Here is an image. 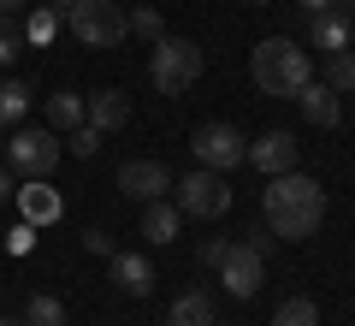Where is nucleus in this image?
<instances>
[{"label":"nucleus","instance_id":"obj_20","mask_svg":"<svg viewBox=\"0 0 355 326\" xmlns=\"http://www.w3.org/2000/svg\"><path fill=\"white\" fill-rule=\"evenodd\" d=\"M272 326H320L314 297H284L279 309H272Z\"/></svg>","mask_w":355,"mask_h":326},{"label":"nucleus","instance_id":"obj_34","mask_svg":"<svg viewBox=\"0 0 355 326\" xmlns=\"http://www.w3.org/2000/svg\"><path fill=\"white\" fill-rule=\"evenodd\" d=\"M65 6H71V0H53V13H65Z\"/></svg>","mask_w":355,"mask_h":326},{"label":"nucleus","instance_id":"obj_22","mask_svg":"<svg viewBox=\"0 0 355 326\" xmlns=\"http://www.w3.org/2000/svg\"><path fill=\"white\" fill-rule=\"evenodd\" d=\"M24 326H65V302L48 297V291H36L30 309H24Z\"/></svg>","mask_w":355,"mask_h":326},{"label":"nucleus","instance_id":"obj_23","mask_svg":"<svg viewBox=\"0 0 355 326\" xmlns=\"http://www.w3.org/2000/svg\"><path fill=\"white\" fill-rule=\"evenodd\" d=\"M18 54H24V24L12 13H0V65H12Z\"/></svg>","mask_w":355,"mask_h":326},{"label":"nucleus","instance_id":"obj_19","mask_svg":"<svg viewBox=\"0 0 355 326\" xmlns=\"http://www.w3.org/2000/svg\"><path fill=\"white\" fill-rule=\"evenodd\" d=\"M326 89H338V95H349L355 89V48H343V54H326V77H320Z\"/></svg>","mask_w":355,"mask_h":326},{"label":"nucleus","instance_id":"obj_31","mask_svg":"<svg viewBox=\"0 0 355 326\" xmlns=\"http://www.w3.org/2000/svg\"><path fill=\"white\" fill-rule=\"evenodd\" d=\"M24 6H30V0H0V13H12V18L24 13Z\"/></svg>","mask_w":355,"mask_h":326},{"label":"nucleus","instance_id":"obj_6","mask_svg":"<svg viewBox=\"0 0 355 326\" xmlns=\"http://www.w3.org/2000/svg\"><path fill=\"white\" fill-rule=\"evenodd\" d=\"M178 213H190V220H219V213L231 208V184L225 172H207V166H196L190 178H178Z\"/></svg>","mask_w":355,"mask_h":326},{"label":"nucleus","instance_id":"obj_14","mask_svg":"<svg viewBox=\"0 0 355 326\" xmlns=\"http://www.w3.org/2000/svg\"><path fill=\"white\" fill-rule=\"evenodd\" d=\"M349 36H355V18L343 13V6H326V13H314V24H308V42L326 48V54H343Z\"/></svg>","mask_w":355,"mask_h":326},{"label":"nucleus","instance_id":"obj_3","mask_svg":"<svg viewBox=\"0 0 355 326\" xmlns=\"http://www.w3.org/2000/svg\"><path fill=\"white\" fill-rule=\"evenodd\" d=\"M202 48L190 36H154V54H148V77L160 95H184V89L202 77Z\"/></svg>","mask_w":355,"mask_h":326},{"label":"nucleus","instance_id":"obj_24","mask_svg":"<svg viewBox=\"0 0 355 326\" xmlns=\"http://www.w3.org/2000/svg\"><path fill=\"white\" fill-rule=\"evenodd\" d=\"M130 30H137V36H166V18L160 13H154V6H137V13H130Z\"/></svg>","mask_w":355,"mask_h":326},{"label":"nucleus","instance_id":"obj_18","mask_svg":"<svg viewBox=\"0 0 355 326\" xmlns=\"http://www.w3.org/2000/svg\"><path fill=\"white\" fill-rule=\"evenodd\" d=\"M48 125L53 131H77V125H83V95H71V89L48 95Z\"/></svg>","mask_w":355,"mask_h":326},{"label":"nucleus","instance_id":"obj_2","mask_svg":"<svg viewBox=\"0 0 355 326\" xmlns=\"http://www.w3.org/2000/svg\"><path fill=\"white\" fill-rule=\"evenodd\" d=\"M249 77H254L261 95H284V101H291L296 89L314 77V65H308V54L296 48L291 36H266L261 48L249 54Z\"/></svg>","mask_w":355,"mask_h":326},{"label":"nucleus","instance_id":"obj_4","mask_svg":"<svg viewBox=\"0 0 355 326\" xmlns=\"http://www.w3.org/2000/svg\"><path fill=\"white\" fill-rule=\"evenodd\" d=\"M65 30L83 48H119L130 36V13H119V0H71L65 6Z\"/></svg>","mask_w":355,"mask_h":326},{"label":"nucleus","instance_id":"obj_32","mask_svg":"<svg viewBox=\"0 0 355 326\" xmlns=\"http://www.w3.org/2000/svg\"><path fill=\"white\" fill-rule=\"evenodd\" d=\"M6 202H12V178L0 172V208H6Z\"/></svg>","mask_w":355,"mask_h":326},{"label":"nucleus","instance_id":"obj_13","mask_svg":"<svg viewBox=\"0 0 355 326\" xmlns=\"http://www.w3.org/2000/svg\"><path fill=\"white\" fill-rule=\"evenodd\" d=\"M125 119H130V95H125V89H95V95L83 101V125H95L101 137L119 131Z\"/></svg>","mask_w":355,"mask_h":326},{"label":"nucleus","instance_id":"obj_16","mask_svg":"<svg viewBox=\"0 0 355 326\" xmlns=\"http://www.w3.org/2000/svg\"><path fill=\"white\" fill-rule=\"evenodd\" d=\"M178 226H184L178 202H166V196L142 202V238H154V243H172V238H178Z\"/></svg>","mask_w":355,"mask_h":326},{"label":"nucleus","instance_id":"obj_5","mask_svg":"<svg viewBox=\"0 0 355 326\" xmlns=\"http://www.w3.org/2000/svg\"><path fill=\"white\" fill-rule=\"evenodd\" d=\"M190 149H196V166H207V172H231V166L249 161V137H243L237 125H225V119H214V125H196Z\"/></svg>","mask_w":355,"mask_h":326},{"label":"nucleus","instance_id":"obj_25","mask_svg":"<svg viewBox=\"0 0 355 326\" xmlns=\"http://www.w3.org/2000/svg\"><path fill=\"white\" fill-rule=\"evenodd\" d=\"M95 149H101V131H95V125H77L71 131V154H77V161H89Z\"/></svg>","mask_w":355,"mask_h":326},{"label":"nucleus","instance_id":"obj_35","mask_svg":"<svg viewBox=\"0 0 355 326\" xmlns=\"http://www.w3.org/2000/svg\"><path fill=\"white\" fill-rule=\"evenodd\" d=\"M0 161H6V137H0Z\"/></svg>","mask_w":355,"mask_h":326},{"label":"nucleus","instance_id":"obj_26","mask_svg":"<svg viewBox=\"0 0 355 326\" xmlns=\"http://www.w3.org/2000/svg\"><path fill=\"white\" fill-rule=\"evenodd\" d=\"M225 250H231V238H202V250H196V261H202V267H214V273H219V261H225Z\"/></svg>","mask_w":355,"mask_h":326},{"label":"nucleus","instance_id":"obj_27","mask_svg":"<svg viewBox=\"0 0 355 326\" xmlns=\"http://www.w3.org/2000/svg\"><path fill=\"white\" fill-rule=\"evenodd\" d=\"M53 36V13H30V24H24V42H48Z\"/></svg>","mask_w":355,"mask_h":326},{"label":"nucleus","instance_id":"obj_36","mask_svg":"<svg viewBox=\"0 0 355 326\" xmlns=\"http://www.w3.org/2000/svg\"><path fill=\"white\" fill-rule=\"evenodd\" d=\"M249 6H266V0H249Z\"/></svg>","mask_w":355,"mask_h":326},{"label":"nucleus","instance_id":"obj_33","mask_svg":"<svg viewBox=\"0 0 355 326\" xmlns=\"http://www.w3.org/2000/svg\"><path fill=\"white\" fill-rule=\"evenodd\" d=\"M0 326H24V320H12V314H0Z\"/></svg>","mask_w":355,"mask_h":326},{"label":"nucleus","instance_id":"obj_1","mask_svg":"<svg viewBox=\"0 0 355 326\" xmlns=\"http://www.w3.org/2000/svg\"><path fill=\"white\" fill-rule=\"evenodd\" d=\"M261 213H266V231H272V238L302 243V238H314L320 220H326V190L308 172H279V178H266Z\"/></svg>","mask_w":355,"mask_h":326},{"label":"nucleus","instance_id":"obj_11","mask_svg":"<svg viewBox=\"0 0 355 326\" xmlns=\"http://www.w3.org/2000/svg\"><path fill=\"white\" fill-rule=\"evenodd\" d=\"M119 190H125L130 202H154L172 190V172H166L160 161H125L119 166Z\"/></svg>","mask_w":355,"mask_h":326},{"label":"nucleus","instance_id":"obj_29","mask_svg":"<svg viewBox=\"0 0 355 326\" xmlns=\"http://www.w3.org/2000/svg\"><path fill=\"white\" fill-rule=\"evenodd\" d=\"M83 250L89 255H113V243H107V231H83Z\"/></svg>","mask_w":355,"mask_h":326},{"label":"nucleus","instance_id":"obj_8","mask_svg":"<svg viewBox=\"0 0 355 326\" xmlns=\"http://www.w3.org/2000/svg\"><path fill=\"white\" fill-rule=\"evenodd\" d=\"M219 279H225L231 297H254V291H261V279H266V255L249 250V243H231L225 261H219Z\"/></svg>","mask_w":355,"mask_h":326},{"label":"nucleus","instance_id":"obj_9","mask_svg":"<svg viewBox=\"0 0 355 326\" xmlns=\"http://www.w3.org/2000/svg\"><path fill=\"white\" fill-rule=\"evenodd\" d=\"M296 154H302L296 131H266V137H254V142H249V166H261L266 178L296 172Z\"/></svg>","mask_w":355,"mask_h":326},{"label":"nucleus","instance_id":"obj_10","mask_svg":"<svg viewBox=\"0 0 355 326\" xmlns=\"http://www.w3.org/2000/svg\"><path fill=\"white\" fill-rule=\"evenodd\" d=\"M12 202H18V213H24V226H53L65 213V196L48 184V178H30L24 190H12Z\"/></svg>","mask_w":355,"mask_h":326},{"label":"nucleus","instance_id":"obj_15","mask_svg":"<svg viewBox=\"0 0 355 326\" xmlns=\"http://www.w3.org/2000/svg\"><path fill=\"white\" fill-rule=\"evenodd\" d=\"M113 285L125 291V297H148V291H154V261H148V255H137V250L113 255Z\"/></svg>","mask_w":355,"mask_h":326},{"label":"nucleus","instance_id":"obj_21","mask_svg":"<svg viewBox=\"0 0 355 326\" xmlns=\"http://www.w3.org/2000/svg\"><path fill=\"white\" fill-rule=\"evenodd\" d=\"M24 107H30V89L18 83V77H6V83H0V131L18 125V119H24Z\"/></svg>","mask_w":355,"mask_h":326},{"label":"nucleus","instance_id":"obj_28","mask_svg":"<svg viewBox=\"0 0 355 326\" xmlns=\"http://www.w3.org/2000/svg\"><path fill=\"white\" fill-rule=\"evenodd\" d=\"M30 243H36V226H18V231H12V238H6V250H12V255H24V250H30Z\"/></svg>","mask_w":355,"mask_h":326},{"label":"nucleus","instance_id":"obj_30","mask_svg":"<svg viewBox=\"0 0 355 326\" xmlns=\"http://www.w3.org/2000/svg\"><path fill=\"white\" fill-rule=\"evenodd\" d=\"M296 6H308V13H326V6H338V0H296Z\"/></svg>","mask_w":355,"mask_h":326},{"label":"nucleus","instance_id":"obj_12","mask_svg":"<svg viewBox=\"0 0 355 326\" xmlns=\"http://www.w3.org/2000/svg\"><path fill=\"white\" fill-rule=\"evenodd\" d=\"M291 101L302 107V119H308L314 131H331V125L343 119V95H338V89H326V83H314V77H308V83L296 89Z\"/></svg>","mask_w":355,"mask_h":326},{"label":"nucleus","instance_id":"obj_17","mask_svg":"<svg viewBox=\"0 0 355 326\" xmlns=\"http://www.w3.org/2000/svg\"><path fill=\"white\" fill-rule=\"evenodd\" d=\"M219 314H214V297H207L202 285L196 291H184V297L172 302V314H166V326H214Z\"/></svg>","mask_w":355,"mask_h":326},{"label":"nucleus","instance_id":"obj_7","mask_svg":"<svg viewBox=\"0 0 355 326\" xmlns=\"http://www.w3.org/2000/svg\"><path fill=\"white\" fill-rule=\"evenodd\" d=\"M6 161H12V172H24V178H48L53 161H60V137H53V131H12Z\"/></svg>","mask_w":355,"mask_h":326}]
</instances>
